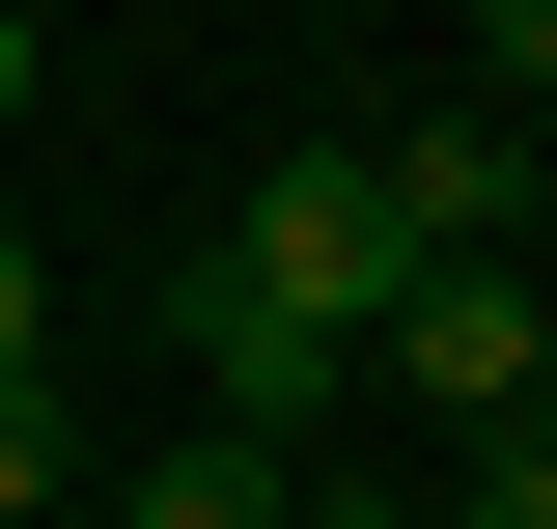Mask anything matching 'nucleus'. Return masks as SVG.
<instances>
[{
  "label": "nucleus",
  "mask_w": 557,
  "mask_h": 529,
  "mask_svg": "<svg viewBox=\"0 0 557 529\" xmlns=\"http://www.w3.org/2000/svg\"><path fill=\"white\" fill-rule=\"evenodd\" d=\"M362 391H391L418 446H557V279L530 251H418L391 334H362Z\"/></svg>",
  "instance_id": "nucleus-1"
},
{
  "label": "nucleus",
  "mask_w": 557,
  "mask_h": 529,
  "mask_svg": "<svg viewBox=\"0 0 557 529\" xmlns=\"http://www.w3.org/2000/svg\"><path fill=\"white\" fill-rule=\"evenodd\" d=\"M196 279H223V307H278V334H335V362H362L418 251H391V196H362V139H278L251 196L196 223Z\"/></svg>",
  "instance_id": "nucleus-2"
},
{
  "label": "nucleus",
  "mask_w": 557,
  "mask_h": 529,
  "mask_svg": "<svg viewBox=\"0 0 557 529\" xmlns=\"http://www.w3.org/2000/svg\"><path fill=\"white\" fill-rule=\"evenodd\" d=\"M362 196H391V251H530V139H502V112H391Z\"/></svg>",
  "instance_id": "nucleus-3"
},
{
  "label": "nucleus",
  "mask_w": 557,
  "mask_h": 529,
  "mask_svg": "<svg viewBox=\"0 0 557 529\" xmlns=\"http://www.w3.org/2000/svg\"><path fill=\"white\" fill-rule=\"evenodd\" d=\"M57 502H84V418H57V391H0V529H57Z\"/></svg>",
  "instance_id": "nucleus-4"
},
{
  "label": "nucleus",
  "mask_w": 557,
  "mask_h": 529,
  "mask_svg": "<svg viewBox=\"0 0 557 529\" xmlns=\"http://www.w3.org/2000/svg\"><path fill=\"white\" fill-rule=\"evenodd\" d=\"M418 529H557V446H446V502Z\"/></svg>",
  "instance_id": "nucleus-5"
},
{
  "label": "nucleus",
  "mask_w": 557,
  "mask_h": 529,
  "mask_svg": "<svg viewBox=\"0 0 557 529\" xmlns=\"http://www.w3.org/2000/svg\"><path fill=\"white\" fill-rule=\"evenodd\" d=\"M474 112H557V0H474Z\"/></svg>",
  "instance_id": "nucleus-6"
},
{
  "label": "nucleus",
  "mask_w": 557,
  "mask_h": 529,
  "mask_svg": "<svg viewBox=\"0 0 557 529\" xmlns=\"http://www.w3.org/2000/svg\"><path fill=\"white\" fill-rule=\"evenodd\" d=\"M0 391H57V279H28V223H0Z\"/></svg>",
  "instance_id": "nucleus-7"
},
{
  "label": "nucleus",
  "mask_w": 557,
  "mask_h": 529,
  "mask_svg": "<svg viewBox=\"0 0 557 529\" xmlns=\"http://www.w3.org/2000/svg\"><path fill=\"white\" fill-rule=\"evenodd\" d=\"M502 139H530V223H557V112H502Z\"/></svg>",
  "instance_id": "nucleus-8"
},
{
  "label": "nucleus",
  "mask_w": 557,
  "mask_h": 529,
  "mask_svg": "<svg viewBox=\"0 0 557 529\" xmlns=\"http://www.w3.org/2000/svg\"><path fill=\"white\" fill-rule=\"evenodd\" d=\"M0 112H28V0H0Z\"/></svg>",
  "instance_id": "nucleus-9"
}]
</instances>
